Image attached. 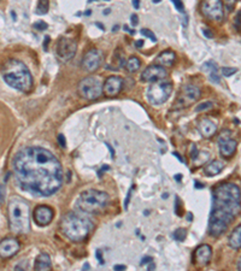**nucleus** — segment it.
Returning a JSON list of instances; mask_svg holds the SVG:
<instances>
[{
    "instance_id": "nucleus-1",
    "label": "nucleus",
    "mask_w": 241,
    "mask_h": 271,
    "mask_svg": "<svg viewBox=\"0 0 241 271\" xmlns=\"http://www.w3.org/2000/svg\"><path fill=\"white\" fill-rule=\"evenodd\" d=\"M19 187L36 197H50L62 187L64 174L53 153L42 147H26L14 159Z\"/></svg>"
},
{
    "instance_id": "nucleus-2",
    "label": "nucleus",
    "mask_w": 241,
    "mask_h": 271,
    "mask_svg": "<svg viewBox=\"0 0 241 271\" xmlns=\"http://www.w3.org/2000/svg\"><path fill=\"white\" fill-rule=\"evenodd\" d=\"M240 212V188L235 183H223L215 188L209 220L211 237H218L227 232Z\"/></svg>"
},
{
    "instance_id": "nucleus-3",
    "label": "nucleus",
    "mask_w": 241,
    "mask_h": 271,
    "mask_svg": "<svg viewBox=\"0 0 241 271\" xmlns=\"http://www.w3.org/2000/svg\"><path fill=\"white\" fill-rule=\"evenodd\" d=\"M2 79L10 87L22 93H28L33 88L32 74L21 60H7L2 68Z\"/></svg>"
},
{
    "instance_id": "nucleus-4",
    "label": "nucleus",
    "mask_w": 241,
    "mask_h": 271,
    "mask_svg": "<svg viewBox=\"0 0 241 271\" xmlns=\"http://www.w3.org/2000/svg\"><path fill=\"white\" fill-rule=\"evenodd\" d=\"M93 228V223L86 216L69 212L63 217L60 229L63 234L71 241H82L88 237Z\"/></svg>"
},
{
    "instance_id": "nucleus-5",
    "label": "nucleus",
    "mask_w": 241,
    "mask_h": 271,
    "mask_svg": "<svg viewBox=\"0 0 241 271\" xmlns=\"http://www.w3.org/2000/svg\"><path fill=\"white\" fill-rule=\"evenodd\" d=\"M30 210L26 200L14 197L9 203L10 228L16 234H27L30 230Z\"/></svg>"
},
{
    "instance_id": "nucleus-6",
    "label": "nucleus",
    "mask_w": 241,
    "mask_h": 271,
    "mask_svg": "<svg viewBox=\"0 0 241 271\" xmlns=\"http://www.w3.org/2000/svg\"><path fill=\"white\" fill-rule=\"evenodd\" d=\"M107 193L97 189H88L81 193L77 199V207L86 213H100L105 210L109 203Z\"/></svg>"
},
{
    "instance_id": "nucleus-7",
    "label": "nucleus",
    "mask_w": 241,
    "mask_h": 271,
    "mask_svg": "<svg viewBox=\"0 0 241 271\" xmlns=\"http://www.w3.org/2000/svg\"><path fill=\"white\" fill-rule=\"evenodd\" d=\"M172 92V84L168 80L153 82L147 89V98L149 102L153 105H162L169 99Z\"/></svg>"
},
{
    "instance_id": "nucleus-8",
    "label": "nucleus",
    "mask_w": 241,
    "mask_h": 271,
    "mask_svg": "<svg viewBox=\"0 0 241 271\" xmlns=\"http://www.w3.org/2000/svg\"><path fill=\"white\" fill-rule=\"evenodd\" d=\"M79 93L82 98L94 100L103 93L102 80L98 76H88L79 84Z\"/></svg>"
},
{
    "instance_id": "nucleus-9",
    "label": "nucleus",
    "mask_w": 241,
    "mask_h": 271,
    "mask_svg": "<svg viewBox=\"0 0 241 271\" xmlns=\"http://www.w3.org/2000/svg\"><path fill=\"white\" fill-rule=\"evenodd\" d=\"M77 50V44L74 39H70V37H60L58 40V44H57L56 52L58 58L62 62H68L71 58H74V56L76 54Z\"/></svg>"
},
{
    "instance_id": "nucleus-10",
    "label": "nucleus",
    "mask_w": 241,
    "mask_h": 271,
    "mask_svg": "<svg viewBox=\"0 0 241 271\" xmlns=\"http://www.w3.org/2000/svg\"><path fill=\"white\" fill-rule=\"evenodd\" d=\"M202 12L205 17L212 21H222L224 16L223 2L221 0H210L202 2Z\"/></svg>"
},
{
    "instance_id": "nucleus-11",
    "label": "nucleus",
    "mask_w": 241,
    "mask_h": 271,
    "mask_svg": "<svg viewBox=\"0 0 241 271\" xmlns=\"http://www.w3.org/2000/svg\"><path fill=\"white\" fill-rule=\"evenodd\" d=\"M103 62V53L97 49H92L86 52L82 59V68L86 71L93 72L102 65Z\"/></svg>"
},
{
    "instance_id": "nucleus-12",
    "label": "nucleus",
    "mask_w": 241,
    "mask_h": 271,
    "mask_svg": "<svg viewBox=\"0 0 241 271\" xmlns=\"http://www.w3.org/2000/svg\"><path fill=\"white\" fill-rule=\"evenodd\" d=\"M54 217V211L47 205H39L34 210V220L40 227H46L52 222Z\"/></svg>"
},
{
    "instance_id": "nucleus-13",
    "label": "nucleus",
    "mask_w": 241,
    "mask_h": 271,
    "mask_svg": "<svg viewBox=\"0 0 241 271\" xmlns=\"http://www.w3.org/2000/svg\"><path fill=\"white\" fill-rule=\"evenodd\" d=\"M167 76V70L159 65H150L142 72L141 79L144 82H157L164 80Z\"/></svg>"
},
{
    "instance_id": "nucleus-14",
    "label": "nucleus",
    "mask_w": 241,
    "mask_h": 271,
    "mask_svg": "<svg viewBox=\"0 0 241 271\" xmlns=\"http://www.w3.org/2000/svg\"><path fill=\"white\" fill-rule=\"evenodd\" d=\"M218 145H220V152L223 157H230V155H233L238 147L237 140L232 139L230 134H228V136H225L224 132L218 137Z\"/></svg>"
},
{
    "instance_id": "nucleus-15",
    "label": "nucleus",
    "mask_w": 241,
    "mask_h": 271,
    "mask_svg": "<svg viewBox=\"0 0 241 271\" xmlns=\"http://www.w3.org/2000/svg\"><path fill=\"white\" fill-rule=\"evenodd\" d=\"M123 85H124V82L120 76H110L103 85V92L105 93L106 97H116L122 90Z\"/></svg>"
},
{
    "instance_id": "nucleus-16",
    "label": "nucleus",
    "mask_w": 241,
    "mask_h": 271,
    "mask_svg": "<svg viewBox=\"0 0 241 271\" xmlns=\"http://www.w3.org/2000/svg\"><path fill=\"white\" fill-rule=\"evenodd\" d=\"M19 251V242L14 237H7L0 241V257L11 258Z\"/></svg>"
},
{
    "instance_id": "nucleus-17",
    "label": "nucleus",
    "mask_w": 241,
    "mask_h": 271,
    "mask_svg": "<svg viewBox=\"0 0 241 271\" xmlns=\"http://www.w3.org/2000/svg\"><path fill=\"white\" fill-rule=\"evenodd\" d=\"M200 97V89L197 86L193 85H188V86L183 87L182 92L180 95V104L182 105H189L197 102Z\"/></svg>"
},
{
    "instance_id": "nucleus-18",
    "label": "nucleus",
    "mask_w": 241,
    "mask_h": 271,
    "mask_svg": "<svg viewBox=\"0 0 241 271\" xmlns=\"http://www.w3.org/2000/svg\"><path fill=\"white\" fill-rule=\"evenodd\" d=\"M212 257V248L209 245H200L194 252V259L199 265H207Z\"/></svg>"
},
{
    "instance_id": "nucleus-19",
    "label": "nucleus",
    "mask_w": 241,
    "mask_h": 271,
    "mask_svg": "<svg viewBox=\"0 0 241 271\" xmlns=\"http://www.w3.org/2000/svg\"><path fill=\"white\" fill-rule=\"evenodd\" d=\"M198 130L204 137H211L216 132H217V125L215 122L209 119H204L199 120L198 123Z\"/></svg>"
},
{
    "instance_id": "nucleus-20",
    "label": "nucleus",
    "mask_w": 241,
    "mask_h": 271,
    "mask_svg": "<svg viewBox=\"0 0 241 271\" xmlns=\"http://www.w3.org/2000/svg\"><path fill=\"white\" fill-rule=\"evenodd\" d=\"M35 270L36 271H51L52 262L51 257L47 253H40L35 260Z\"/></svg>"
},
{
    "instance_id": "nucleus-21",
    "label": "nucleus",
    "mask_w": 241,
    "mask_h": 271,
    "mask_svg": "<svg viewBox=\"0 0 241 271\" xmlns=\"http://www.w3.org/2000/svg\"><path fill=\"white\" fill-rule=\"evenodd\" d=\"M175 59H176V54L175 52L167 50V51H163L159 56L157 57V63L159 67H172L174 64Z\"/></svg>"
},
{
    "instance_id": "nucleus-22",
    "label": "nucleus",
    "mask_w": 241,
    "mask_h": 271,
    "mask_svg": "<svg viewBox=\"0 0 241 271\" xmlns=\"http://www.w3.org/2000/svg\"><path fill=\"white\" fill-rule=\"evenodd\" d=\"M224 169V163L221 162V160H212L209 163L205 168V174L207 176H216V175L220 174L222 170Z\"/></svg>"
},
{
    "instance_id": "nucleus-23",
    "label": "nucleus",
    "mask_w": 241,
    "mask_h": 271,
    "mask_svg": "<svg viewBox=\"0 0 241 271\" xmlns=\"http://www.w3.org/2000/svg\"><path fill=\"white\" fill-rule=\"evenodd\" d=\"M229 246L234 250H239L241 246V225H238L229 237Z\"/></svg>"
},
{
    "instance_id": "nucleus-24",
    "label": "nucleus",
    "mask_w": 241,
    "mask_h": 271,
    "mask_svg": "<svg viewBox=\"0 0 241 271\" xmlns=\"http://www.w3.org/2000/svg\"><path fill=\"white\" fill-rule=\"evenodd\" d=\"M140 65H141V62L138 57H130L129 59L127 60L125 63V68L129 72H135L140 69Z\"/></svg>"
},
{
    "instance_id": "nucleus-25",
    "label": "nucleus",
    "mask_w": 241,
    "mask_h": 271,
    "mask_svg": "<svg viewBox=\"0 0 241 271\" xmlns=\"http://www.w3.org/2000/svg\"><path fill=\"white\" fill-rule=\"evenodd\" d=\"M49 7H50V2L47 1V0H41V1L37 2L36 14L37 15L47 14V11H49Z\"/></svg>"
},
{
    "instance_id": "nucleus-26",
    "label": "nucleus",
    "mask_w": 241,
    "mask_h": 271,
    "mask_svg": "<svg viewBox=\"0 0 241 271\" xmlns=\"http://www.w3.org/2000/svg\"><path fill=\"white\" fill-rule=\"evenodd\" d=\"M203 70H204V71H207L210 75H213V74H217L218 67L215 62L210 60V62L205 63V64L203 65Z\"/></svg>"
},
{
    "instance_id": "nucleus-27",
    "label": "nucleus",
    "mask_w": 241,
    "mask_h": 271,
    "mask_svg": "<svg viewBox=\"0 0 241 271\" xmlns=\"http://www.w3.org/2000/svg\"><path fill=\"white\" fill-rule=\"evenodd\" d=\"M175 239H176L179 242H182V241L186 240V237H187V230L181 228V229H177L174 234Z\"/></svg>"
},
{
    "instance_id": "nucleus-28",
    "label": "nucleus",
    "mask_w": 241,
    "mask_h": 271,
    "mask_svg": "<svg viewBox=\"0 0 241 271\" xmlns=\"http://www.w3.org/2000/svg\"><path fill=\"white\" fill-rule=\"evenodd\" d=\"M212 107H213L212 102H203V104L198 105V107H197V109H195V111H197V112H202V111H205V110L212 109Z\"/></svg>"
},
{
    "instance_id": "nucleus-29",
    "label": "nucleus",
    "mask_w": 241,
    "mask_h": 271,
    "mask_svg": "<svg viewBox=\"0 0 241 271\" xmlns=\"http://www.w3.org/2000/svg\"><path fill=\"white\" fill-rule=\"evenodd\" d=\"M140 32H141V34L142 35H145V36H147V37H150L151 40H152L153 42H155L157 41V37H155V35L153 34L152 32H151V30H149V29H146V28H144V29H141L140 30Z\"/></svg>"
},
{
    "instance_id": "nucleus-30",
    "label": "nucleus",
    "mask_w": 241,
    "mask_h": 271,
    "mask_svg": "<svg viewBox=\"0 0 241 271\" xmlns=\"http://www.w3.org/2000/svg\"><path fill=\"white\" fill-rule=\"evenodd\" d=\"M237 71H238L237 68H223L222 69V74L227 77L232 76V75H234Z\"/></svg>"
},
{
    "instance_id": "nucleus-31",
    "label": "nucleus",
    "mask_w": 241,
    "mask_h": 271,
    "mask_svg": "<svg viewBox=\"0 0 241 271\" xmlns=\"http://www.w3.org/2000/svg\"><path fill=\"white\" fill-rule=\"evenodd\" d=\"M33 27H34L35 29L36 30H45V29H47V23H45L44 21H39V22H36V23H34L33 24Z\"/></svg>"
},
{
    "instance_id": "nucleus-32",
    "label": "nucleus",
    "mask_w": 241,
    "mask_h": 271,
    "mask_svg": "<svg viewBox=\"0 0 241 271\" xmlns=\"http://www.w3.org/2000/svg\"><path fill=\"white\" fill-rule=\"evenodd\" d=\"M172 4L176 6V9L179 10L181 14H183V12H185V6H183L182 1H179V0H172Z\"/></svg>"
},
{
    "instance_id": "nucleus-33",
    "label": "nucleus",
    "mask_w": 241,
    "mask_h": 271,
    "mask_svg": "<svg viewBox=\"0 0 241 271\" xmlns=\"http://www.w3.org/2000/svg\"><path fill=\"white\" fill-rule=\"evenodd\" d=\"M58 141H59V145L62 147L67 146V142H65V137H64V135H63V134H59L58 135Z\"/></svg>"
},
{
    "instance_id": "nucleus-34",
    "label": "nucleus",
    "mask_w": 241,
    "mask_h": 271,
    "mask_svg": "<svg viewBox=\"0 0 241 271\" xmlns=\"http://www.w3.org/2000/svg\"><path fill=\"white\" fill-rule=\"evenodd\" d=\"M4 198H5V187L0 185V204L4 202Z\"/></svg>"
},
{
    "instance_id": "nucleus-35",
    "label": "nucleus",
    "mask_w": 241,
    "mask_h": 271,
    "mask_svg": "<svg viewBox=\"0 0 241 271\" xmlns=\"http://www.w3.org/2000/svg\"><path fill=\"white\" fill-rule=\"evenodd\" d=\"M130 21H132V24L133 26H138V15L133 14L132 16H130Z\"/></svg>"
},
{
    "instance_id": "nucleus-36",
    "label": "nucleus",
    "mask_w": 241,
    "mask_h": 271,
    "mask_svg": "<svg viewBox=\"0 0 241 271\" xmlns=\"http://www.w3.org/2000/svg\"><path fill=\"white\" fill-rule=\"evenodd\" d=\"M203 33H204V35H205V36H207V37H209V39H211V37H212V36H213V35H212V33H211V32H210V29H203Z\"/></svg>"
},
{
    "instance_id": "nucleus-37",
    "label": "nucleus",
    "mask_w": 241,
    "mask_h": 271,
    "mask_svg": "<svg viewBox=\"0 0 241 271\" xmlns=\"http://www.w3.org/2000/svg\"><path fill=\"white\" fill-rule=\"evenodd\" d=\"M240 14H241V12H240V11H238L237 17H235V23H237L238 29H239V24H240Z\"/></svg>"
},
{
    "instance_id": "nucleus-38",
    "label": "nucleus",
    "mask_w": 241,
    "mask_h": 271,
    "mask_svg": "<svg viewBox=\"0 0 241 271\" xmlns=\"http://www.w3.org/2000/svg\"><path fill=\"white\" fill-rule=\"evenodd\" d=\"M127 268L124 267V265H116V267L114 268L115 271H124Z\"/></svg>"
},
{
    "instance_id": "nucleus-39",
    "label": "nucleus",
    "mask_w": 241,
    "mask_h": 271,
    "mask_svg": "<svg viewBox=\"0 0 241 271\" xmlns=\"http://www.w3.org/2000/svg\"><path fill=\"white\" fill-rule=\"evenodd\" d=\"M151 260H152V258H150V257L144 258V259H142V262H141V265L146 264V263H152V262H151Z\"/></svg>"
},
{
    "instance_id": "nucleus-40",
    "label": "nucleus",
    "mask_w": 241,
    "mask_h": 271,
    "mask_svg": "<svg viewBox=\"0 0 241 271\" xmlns=\"http://www.w3.org/2000/svg\"><path fill=\"white\" fill-rule=\"evenodd\" d=\"M49 42H50V36H46V39H45V46H44V49L46 50V51H47V45H49Z\"/></svg>"
},
{
    "instance_id": "nucleus-41",
    "label": "nucleus",
    "mask_w": 241,
    "mask_h": 271,
    "mask_svg": "<svg viewBox=\"0 0 241 271\" xmlns=\"http://www.w3.org/2000/svg\"><path fill=\"white\" fill-rule=\"evenodd\" d=\"M133 6H134L135 9H139V7H140L139 1H138V0H134V1H133Z\"/></svg>"
},
{
    "instance_id": "nucleus-42",
    "label": "nucleus",
    "mask_w": 241,
    "mask_h": 271,
    "mask_svg": "<svg viewBox=\"0 0 241 271\" xmlns=\"http://www.w3.org/2000/svg\"><path fill=\"white\" fill-rule=\"evenodd\" d=\"M142 45H144V41H142V40H140V41H138V42H137V46H138V47H141Z\"/></svg>"
},
{
    "instance_id": "nucleus-43",
    "label": "nucleus",
    "mask_w": 241,
    "mask_h": 271,
    "mask_svg": "<svg viewBox=\"0 0 241 271\" xmlns=\"http://www.w3.org/2000/svg\"><path fill=\"white\" fill-rule=\"evenodd\" d=\"M174 155H176V158H177V159H180V162H183V159L180 157V154H177V153H174Z\"/></svg>"
},
{
    "instance_id": "nucleus-44",
    "label": "nucleus",
    "mask_w": 241,
    "mask_h": 271,
    "mask_svg": "<svg viewBox=\"0 0 241 271\" xmlns=\"http://www.w3.org/2000/svg\"><path fill=\"white\" fill-rule=\"evenodd\" d=\"M110 12H111V9H106V10H105L104 14H105V15H109Z\"/></svg>"
},
{
    "instance_id": "nucleus-45",
    "label": "nucleus",
    "mask_w": 241,
    "mask_h": 271,
    "mask_svg": "<svg viewBox=\"0 0 241 271\" xmlns=\"http://www.w3.org/2000/svg\"><path fill=\"white\" fill-rule=\"evenodd\" d=\"M238 271H241V268H240V259H238Z\"/></svg>"
},
{
    "instance_id": "nucleus-46",
    "label": "nucleus",
    "mask_w": 241,
    "mask_h": 271,
    "mask_svg": "<svg viewBox=\"0 0 241 271\" xmlns=\"http://www.w3.org/2000/svg\"><path fill=\"white\" fill-rule=\"evenodd\" d=\"M211 271H213V270H211Z\"/></svg>"
}]
</instances>
